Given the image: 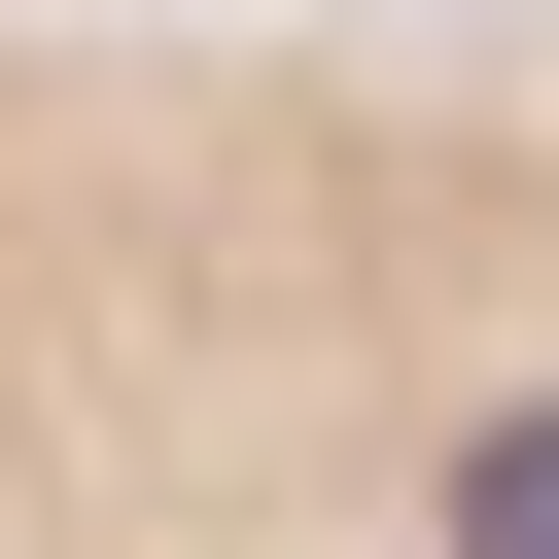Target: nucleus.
Masks as SVG:
<instances>
[{
  "instance_id": "nucleus-1",
  "label": "nucleus",
  "mask_w": 559,
  "mask_h": 559,
  "mask_svg": "<svg viewBox=\"0 0 559 559\" xmlns=\"http://www.w3.org/2000/svg\"><path fill=\"white\" fill-rule=\"evenodd\" d=\"M454 559H559V384H489V419H454Z\"/></svg>"
}]
</instances>
